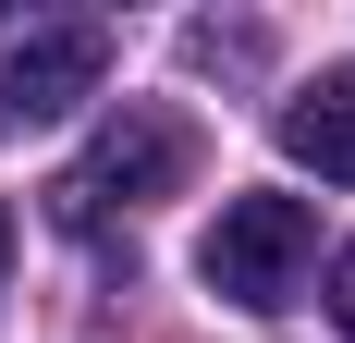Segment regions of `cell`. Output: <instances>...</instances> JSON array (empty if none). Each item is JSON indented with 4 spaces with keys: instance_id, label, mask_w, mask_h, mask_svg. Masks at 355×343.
<instances>
[{
    "instance_id": "3",
    "label": "cell",
    "mask_w": 355,
    "mask_h": 343,
    "mask_svg": "<svg viewBox=\"0 0 355 343\" xmlns=\"http://www.w3.org/2000/svg\"><path fill=\"white\" fill-rule=\"evenodd\" d=\"M184 172H196V135H184V110L159 99H123V123H110L86 160L62 172V221H110V208H147V196H172Z\"/></svg>"
},
{
    "instance_id": "4",
    "label": "cell",
    "mask_w": 355,
    "mask_h": 343,
    "mask_svg": "<svg viewBox=\"0 0 355 343\" xmlns=\"http://www.w3.org/2000/svg\"><path fill=\"white\" fill-rule=\"evenodd\" d=\"M282 147H294V172L355 184V62H319V74L282 99Z\"/></svg>"
},
{
    "instance_id": "2",
    "label": "cell",
    "mask_w": 355,
    "mask_h": 343,
    "mask_svg": "<svg viewBox=\"0 0 355 343\" xmlns=\"http://www.w3.org/2000/svg\"><path fill=\"white\" fill-rule=\"evenodd\" d=\"M98 86H110V25H86V12H0V135L62 123Z\"/></svg>"
},
{
    "instance_id": "5",
    "label": "cell",
    "mask_w": 355,
    "mask_h": 343,
    "mask_svg": "<svg viewBox=\"0 0 355 343\" xmlns=\"http://www.w3.org/2000/svg\"><path fill=\"white\" fill-rule=\"evenodd\" d=\"M331 319H343V331H355V245H343V258H331Z\"/></svg>"
},
{
    "instance_id": "6",
    "label": "cell",
    "mask_w": 355,
    "mask_h": 343,
    "mask_svg": "<svg viewBox=\"0 0 355 343\" xmlns=\"http://www.w3.org/2000/svg\"><path fill=\"white\" fill-rule=\"evenodd\" d=\"M0 270H12V208H0Z\"/></svg>"
},
{
    "instance_id": "1",
    "label": "cell",
    "mask_w": 355,
    "mask_h": 343,
    "mask_svg": "<svg viewBox=\"0 0 355 343\" xmlns=\"http://www.w3.org/2000/svg\"><path fill=\"white\" fill-rule=\"evenodd\" d=\"M306 258H319V221H306V196H220L209 245H196V282H209L220 307H294V282H306Z\"/></svg>"
}]
</instances>
